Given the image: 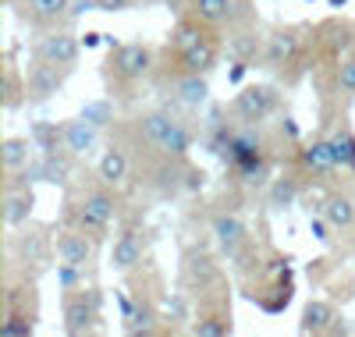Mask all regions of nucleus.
Wrapping results in <instances>:
<instances>
[{
    "instance_id": "1",
    "label": "nucleus",
    "mask_w": 355,
    "mask_h": 337,
    "mask_svg": "<svg viewBox=\"0 0 355 337\" xmlns=\"http://www.w3.org/2000/svg\"><path fill=\"white\" fill-rule=\"evenodd\" d=\"M139 132L153 149H160L164 157H174V160H182L185 153L192 149L189 128L182 125V121H174L171 114H146L139 121Z\"/></svg>"
},
{
    "instance_id": "2",
    "label": "nucleus",
    "mask_w": 355,
    "mask_h": 337,
    "mask_svg": "<svg viewBox=\"0 0 355 337\" xmlns=\"http://www.w3.org/2000/svg\"><path fill=\"white\" fill-rule=\"evenodd\" d=\"M277 107V93L270 85H245L239 96H234V114H239L245 125H259L274 114Z\"/></svg>"
},
{
    "instance_id": "3",
    "label": "nucleus",
    "mask_w": 355,
    "mask_h": 337,
    "mask_svg": "<svg viewBox=\"0 0 355 337\" xmlns=\"http://www.w3.org/2000/svg\"><path fill=\"white\" fill-rule=\"evenodd\" d=\"M96 309H100V295H96V291L71 295V298L64 302V330H68L71 337L89 334V330H93V320H96Z\"/></svg>"
},
{
    "instance_id": "4",
    "label": "nucleus",
    "mask_w": 355,
    "mask_h": 337,
    "mask_svg": "<svg viewBox=\"0 0 355 337\" xmlns=\"http://www.w3.org/2000/svg\"><path fill=\"white\" fill-rule=\"evenodd\" d=\"M110 64H114V75L121 78V82H135V78H142L146 71L153 68V50L142 46V43L117 46V53H114Z\"/></svg>"
},
{
    "instance_id": "5",
    "label": "nucleus",
    "mask_w": 355,
    "mask_h": 337,
    "mask_svg": "<svg viewBox=\"0 0 355 337\" xmlns=\"http://www.w3.org/2000/svg\"><path fill=\"white\" fill-rule=\"evenodd\" d=\"M110 221H114V199H110L107 192H89V196L78 202V224H82L85 231L100 234V231L110 227Z\"/></svg>"
},
{
    "instance_id": "6",
    "label": "nucleus",
    "mask_w": 355,
    "mask_h": 337,
    "mask_svg": "<svg viewBox=\"0 0 355 337\" xmlns=\"http://www.w3.org/2000/svg\"><path fill=\"white\" fill-rule=\"evenodd\" d=\"M36 57L46 60V64H57V68H75V60H78V40L71 33H50L36 46Z\"/></svg>"
},
{
    "instance_id": "7",
    "label": "nucleus",
    "mask_w": 355,
    "mask_h": 337,
    "mask_svg": "<svg viewBox=\"0 0 355 337\" xmlns=\"http://www.w3.org/2000/svg\"><path fill=\"white\" fill-rule=\"evenodd\" d=\"M227 160L245 174V181H256V174L263 171V153H259V142L252 135L227 139Z\"/></svg>"
},
{
    "instance_id": "8",
    "label": "nucleus",
    "mask_w": 355,
    "mask_h": 337,
    "mask_svg": "<svg viewBox=\"0 0 355 337\" xmlns=\"http://www.w3.org/2000/svg\"><path fill=\"white\" fill-rule=\"evenodd\" d=\"M61 85H64V75L57 71V64H46V60H40V64L28 71V78H25V96L33 100V103H43V100H50Z\"/></svg>"
},
{
    "instance_id": "9",
    "label": "nucleus",
    "mask_w": 355,
    "mask_h": 337,
    "mask_svg": "<svg viewBox=\"0 0 355 337\" xmlns=\"http://www.w3.org/2000/svg\"><path fill=\"white\" fill-rule=\"evenodd\" d=\"M89 256H93V241L78 231H64L57 238V259L68 263V266H85Z\"/></svg>"
},
{
    "instance_id": "10",
    "label": "nucleus",
    "mask_w": 355,
    "mask_h": 337,
    "mask_svg": "<svg viewBox=\"0 0 355 337\" xmlns=\"http://www.w3.org/2000/svg\"><path fill=\"white\" fill-rule=\"evenodd\" d=\"M214 234H217V241H220V249H224L231 259H239L242 245H245V227H242V221L220 213V217H214Z\"/></svg>"
},
{
    "instance_id": "11",
    "label": "nucleus",
    "mask_w": 355,
    "mask_h": 337,
    "mask_svg": "<svg viewBox=\"0 0 355 337\" xmlns=\"http://www.w3.org/2000/svg\"><path fill=\"white\" fill-rule=\"evenodd\" d=\"M299 57V36L291 33V28H281L266 40V64L270 68H281V64H291V60Z\"/></svg>"
},
{
    "instance_id": "12",
    "label": "nucleus",
    "mask_w": 355,
    "mask_h": 337,
    "mask_svg": "<svg viewBox=\"0 0 355 337\" xmlns=\"http://www.w3.org/2000/svg\"><path fill=\"white\" fill-rule=\"evenodd\" d=\"M178 60H182V71L202 75V71H210V68L217 64V46H214L210 36H206L202 43H196V46H189V50L178 53Z\"/></svg>"
},
{
    "instance_id": "13",
    "label": "nucleus",
    "mask_w": 355,
    "mask_h": 337,
    "mask_svg": "<svg viewBox=\"0 0 355 337\" xmlns=\"http://www.w3.org/2000/svg\"><path fill=\"white\" fill-rule=\"evenodd\" d=\"M139 259H142V238H139V231L117 234L114 249H110V263H114V270H132Z\"/></svg>"
},
{
    "instance_id": "14",
    "label": "nucleus",
    "mask_w": 355,
    "mask_h": 337,
    "mask_svg": "<svg viewBox=\"0 0 355 337\" xmlns=\"http://www.w3.org/2000/svg\"><path fill=\"white\" fill-rule=\"evenodd\" d=\"M61 139H64V149L68 153H89V149L96 146V125H93V121H85V117L68 121Z\"/></svg>"
},
{
    "instance_id": "15",
    "label": "nucleus",
    "mask_w": 355,
    "mask_h": 337,
    "mask_svg": "<svg viewBox=\"0 0 355 337\" xmlns=\"http://www.w3.org/2000/svg\"><path fill=\"white\" fill-rule=\"evenodd\" d=\"M21 8H25V15L33 18V21L50 25L57 18L71 15V0H21Z\"/></svg>"
},
{
    "instance_id": "16",
    "label": "nucleus",
    "mask_w": 355,
    "mask_h": 337,
    "mask_svg": "<svg viewBox=\"0 0 355 337\" xmlns=\"http://www.w3.org/2000/svg\"><path fill=\"white\" fill-rule=\"evenodd\" d=\"M302 167L313 171V174H331L338 164H334V153H331V139H320L313 146L302 149Z\"/></svg>"
},
{
    "instance_id": "17",
    "label": "nucleus",
    "mask_w": 355,
    "mask_h": 337,
    "mask_svg": "<svg viewBox=\"0 0 355 337\" xmlns=\"http://www.w3.org/2000/svg\"><path fill=\"white\" fill-rule=\"evenodd\" d=\"M15 249H18V259H21V263H46V256H50V245H46V234H43V231H25V234H18Z\"/></svg>"
},
{
    "instance_id": "18",
    "label": "nucleus",
    "mask_w": 355,
    "mask_h": 337,
    "mask_svg": "<svg viewBox=\"0 0 355 337\" xmlns=\"http://www.w3.org/2000/svg\"><path fill=\"white\" fill-rule=\"evenodd\" d=\"M28 213H33V192H28L25 185L8 189V209H4L8 227H18L21 221H28Z\"/></svg>"
},
{
    "instance_id": "19",
    "label": "nucleus",
    "mask_w": 355,
    "mask_h": 337,
    "mask_svg": "<svg viewBox=\"0 0 355 337\" xmlns=\"http://www.w3.org/2000/svg\"><path fill=\"white\" fill-rule=\"evenodd\" d=\"M125 178H128V157L110 146L100 160V181L103 185H125Z\"/></svg>"
},
{
    "instance_id": "20",
    "label": "nucleus",
    "mask_w": 355,
    "mask_h": 337,
    "mask_svg": "<svg viewBox=\"0 0 355 337\" xmlns=\"http://www.w3.org/2000/svg\"><path fill=\"white\" fill-rule=\"evenodd\" d=\"M334 309L327 302H309L306 313H302V334H327L334 327Z\"/></svg>"
},
{
    "instance_id": "21",
    "label": "nucleus",
    "mask_w": 355,
    "mask_h": 337,
    "mask_svg": "<svg viewBox=\"0 0 355 337\" xmlns=\"http://www.w3.org/2000/svg\"><path fill=\"white\" fill-rule=\"evenodd\" d=\"M323 217H327V224H331V227L345 231V227H352V224H355V202H352L348 196H331V199H327V206H323Z\"/></svg>"
},
{
    "instance_id": "22",
    "label": "nucleus",
    "mask_w": 355,
    "mask_h": 337,
    "mask_svg": "<svg viewBox=\"0 0 355 337\" xmlns=\"http://www.w3.org/2000/svg\"><path fill=\"white\" fill-rule=\"evenodd\" d=\"M0 160H4V167L11 174L28 167V160H33V142L28 139H8L4 146H0Z\"/></svg>"
},
{
    "instance_id": "23",
    "label": "nucleus",
    "mask_w": 355,
    "mask_h": 337,
    "mask_svg": "<svg viewBox=\"0 0 355 337\" xmlns=\"http://www.w3.org/2000/svg\"><path fill=\"white\" fill-rule=\"evenodd\" d=\"M178 100L182 103H189V107H199L202 100H206V93H210V85H206V78L202 75H192V71H185L182 78H178Z\"/></svg>"
},
{
    "instance_id": "24",
    "label": "nucleus",
    "mask_w": 355,
    "mask_h": 337,
    "mask_svg": "<svg viewBox=\"0 0 355 337\" xmlns=\"http://www.w3.org/2000/svg\"><path fill=\"white\" fill-rule=\"evenodd\" d=\"M192 18H199L202 25H217L231 15V0H192Z\"/></svg>"
},
{
    "instance_id": "25",
    "label": "nucleus",
    "mask_w": 355,
    "mask_h": 337,
    "mask_svg": "<svg viewBox=\"0 0 355 337\" xmlns=\"http://www.w3.org/2000/svg\"><path fill=\"white\" fill-rule=\"evenodd\" d=\"M331 153H334V164H338V167L355 171V135H352V132L331 135Z\"/></svg>"
},
{
    "instance_id": "26",
    "label": "nucleus",
    "mask_w": 355,
    "mask_h": 337,
    "mask_svg": "<svg viewBox=\"0 0 355 337\" xmlns=\"http://www.w3.org/2000/svg\"><path fill=\"white\" fill-rule=\"evenodd\" d=\"M192 334H199V337H227L231 334V320L224 313H206V316H199L192 323Z\"/></svg>"
},
{
    "instance_id": "27",
    "label": "nucleus",
    "mask_w": 355,
    "mask_h": 337,
    "mask_svg": "<svg viewBox=\"0 0 355 337\" xmlns=\"http://www.w3.org/2000/svg\"><path fill=\"white\" fill-rule=\"evenodd\" d=\"M202 40H206V33L199 28V18H192V21H178L174 36H171V43H174L178 53L189 50V46H196V43H202Z\"/></svg>"
},
{
    "instance_id": "28",
    "label": "nucleus",
    "mask_w": 355,
    "mask_h": 337,
    "mask_svg": "<svg viewBox=\"0 0 355 337\" xmlns=\"http://www.w3.org/2000/svg\"><path fill=\"white\" fill-rule=\"evenodd\" d=\"M68 171H71L68 157H57L53 149L46 153V157H43V164H40V174H43L46 181H68Z\"/></svg>"
},
{
    "instance_id": "29",
    "label": "nucleus",
    "mask_w": 355,
    "mask_h": 337,
    "mask_svg": "<svg viewBox=\"0 0 355 337\" xmlns=\"http://www.w3.org/2000/svg\"><path fill=\"white\" fill-rule=\"evenodd\" d=\"M33 320L28 316H21V313H8V320L0 323V334L4 337H33Z\"/></svg>"
},
{
    "instance_id": "30",
    "label": "nucleus",
    "mask_w": 355,
    "mask_h": 337,
    "mask_svg": "<svg viewBox=\"0 0 355 337\" xmlns=\"http://www.w3.org/2000/svg\"><path fill=\"white\" fill-rule=\"evenodd\" d=\"M214 277H217V270H214V263L206 259V256H192L189 259V281L206 284V281H214Z\"/></svg>"
},
{
    "instance_id": "31",
    "label": "nucleus",
    "mask_w": 355,
    "mask_h": 337,
    "mask_svg": "<svg viewBox=\"0 0 355 337\" xmlns=\"http://www.w3.org/2000/svg\"><path fill=\"white\" fill-rule=\"evenodd\" d=\"M338 89L348 96H355V57H345L338 64Z\"/></svg>"
},
{
    "instance_id": "32",
    "label": "nucleus",
    "mask_w": 355,
    "mask_h": 337,
    "mask_svg": "<svg viewBox=\"0 0 355 337\" xmlns=\"http://www.w3.org/2000/svg\"><path fill=\"white\" fill-rule=\"evenodd\" d=\"M295 192H299V189H295V181H291V178L277 181V185H274V206H277V209L291 206V202H295Z\"/></svg>"
},
{
    "instance_id": "33",
    "label": "nucleus",
    "mask_w": 355,
    "mask_h": 337,
    "mask_svg": "<svg viewBox=\"0 0 355 337\" xmlns=\"http://www.w3.org/2000/svg\"><path fill=\"white\" fill-rule=\"evenodd\" d=\"M18 93H21L18 75H15V68L8 64V68H4V107H15V103H18Z\"/></svg>"
},
{
    "instance_id": "34",
    "label": "nucleus",
    "mask_w": 355,
    "mask_h": 337,
    "mask_svg": "<svg viewBox=\"0 0 355 337\" xmlns=\"http://www.w3.org/2000/svg\"><path fill=\"white\" fill-rule=\"evenodd\" d=\"M82 117H85V121H93L96 128H103L107 121H110V110H107V103H93V107H85Z\"/></svg>"
},
{
    "instance_id": "35",
    "label": "nucleus",
    "mask_w": 355,
    "mask_h": 337,
    "mask_svg": "<svg viewBox=\"0 0 355 337\" xmlns=\"http://www.w3.org/2000/svg\"><path fill=\"white\" fill-rule=\"evenodd\" d=\"M132 4H135V0H96L100 11H128Z\"/></svg>"
},
{
    "instance_id": "36",
    "label": "nucleus",
    "mask_w": 355,
    "mask_h": 337,
    "mask_svg": "<svg viewBox=\"0 0 355 337\" xmlns=\"http://www.w3.org/2000/svg\"><path fill=\"white\" fill-rule=\"evenodd\" d=\"M331 4H334V8H341V4H345V0H331Z\"/></svg>"
}]
</instances>
